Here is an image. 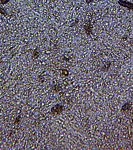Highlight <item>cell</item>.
<instances>
[{"mask_svg": "<svg viewBox=\"0 0 133 150\" xmlns=\"http://www.w3.org/2000/svg\"><path fill=\"white\" fill-rule=\"evenodd\" d=\"M118 3L122 7H124L129 10H133V3L125 0H119Z\"/></svg>", "mask_w": 133, "mask_h": 150, "instance_id": "cell-1", "label": "cell"}, {"mask_svg": "<svg viewBox=\"0 0 133 150\" xmlns=\"http://www.w3.org/2000/svg\"><path fill=\"white\" fill-rule=\"evenodd\" d=\"M10 0H1V3L2 4H6L10 1Z\"/></svg>", "mask_w": 133, "mask_h": 150, "instance_id": "cell-2", "label": "cell"}, {"mask_svg": "<svg viewBox=\"0 0 133 150\" xmlns=\"http://www.w3.org/2000/svg\"><path fill=\"white\" fill-rule=\"evenodd\" d=\"M93 1V0H86V3L89 4L91 3V2H92Z\"/></svg>", "mask_w": 133, "mask_h": 150, "instance_id": "cell-3", "label": "cell"}]
</instances>
